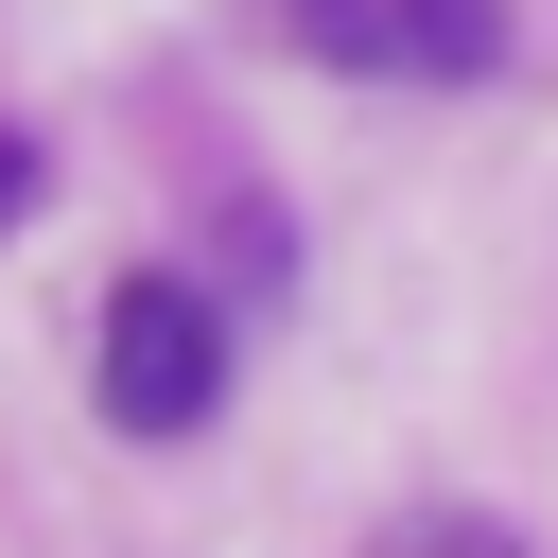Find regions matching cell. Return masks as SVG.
Segmentation results:
<instances>
[{
    "instance_id": "1",
    "label": "cell",
    "mask_w": 558,
    "mask_h": 558,
    "mask_svg": "<svg viewBox=\"0 0 558 558\" xmlns=\"http://www.w3.org/2000/svg\"><path fill=\"white\" fill-rule=\"evenodd\" d=\"M209 401H227V314L192 279H122L105 296V418L122 436H192Z\"/></svg>"
},
{
    "instance_id": "2",
    "label": "cell",
    "mask_w": 558,
    "mask_h": 558,
    "mask_svg": "<svg viewBox=\"0 0 558 558\" xmlns=\"http://www.w3.org/2000/svg\"><path fill=\"white\" fill-rule=\"evenodd\" d=\"M279 35L314 70H366V87H471V70H506V0H279Z\"/></svg>"
},
{
    "instance_id": "3",
    "label": "cell",
    "mask_w": 558,
    "mask_h": 558,
    "mask_svg": "<svg viewBox=\"0 0 558 558\" xmlns=\"http://www.w3.org/2000/svg\"><path fill=\"white\" fill-rule=\"evenodd\" d=\"M366 558H523V541H506V523H471V506H418V523H384Z\"/></svg>"
},
{
    "instance_id": "4",
    "label": "cell",
    "mask_w": 558,
    "mask_h": 558,
    "mask_svg": "<svg viewBox=\"0 0 558 558\" xmlns=\"http://www.w3.org/2000/svg\"><path fill=\"white\" fill-rule=\"evenodd\" d=\"M17 227H35V140L0 122V244H17Z\"/></svg>"
}]
</instances>
